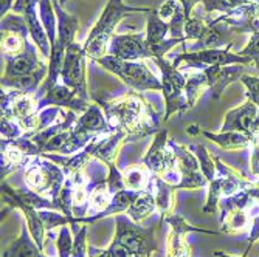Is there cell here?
Masks as SVG:
<instances>
[{"label":"cell","mask_w":259,"mask_h":257,"mask_svg":"<svg viewBox=\"0 0 259 257\" xmlns=\"http://www.w3.org/2000/svg\"><path fill=\"white\" fill-rule=\"evenodd\" d=\"M126 136L127 133L123 130H113L104 135H95V138L87 144V147L90 149L92 157H95L103 163H106V165H109V163H113L116 152H118Z\"/></svg>","instance_id":"18"},{"label":"cell","mask_w":259,"mask_h":257,"mask_svg":"<svg viewBox=\"0 0 259 257\" xmlns=\"http://www.w3.org/2000/svg\"><path fill=\"white\" fill-rule=\"evenodd\" d=\"M239 55L244 58H250L253 64L256 65V68L259 70V33H254L250 36L248 43L239 52Z\"/></svg>","instance_id":"42"},{"label":"cell","mask_w":259,"mask_h":257,"mask_svg":"<svg viewBox=\"0 0 259 257\" xmlns=\"http://www.w3.org/2000/svg\"><path fill=\"white\" fill-rule=\"evenodd\" d=\"M245 191L248 192V195L251 197V198H259V180H256V181H250L248 183V186L245 188Z\"/></svg>","instance_id":"49"},{"label":"cell","mask_w":259,"mask_h":257,"mask_svg":"<svg viewBox=\"0 0 259 257\" xmlns=\"http://www.w3.org/2000/svg\"><path fill=\"white\" fill-rule=\"evenodd\" d=\"M169 146L177 155V169L182 177L180 183L176 186V191L177 189H199L209 184V181L205 178V175L200 171L197 157L190 149L174 143L172 139L169 141Z\"/></svg>","instance_id":"10"},{"label":"cell","mask_w":259,"mask_h":257,"mask_svg":"<svg viewBox=\"0 0 259 257\" xmlns=\"http://www.w3.org/2000/svg\"><path fill=\"white\" fill-rule=\"evenodd\" d=\"M186 78V85H185V95L190 104V109L196 106V102L200 99L203 95L205 88H208V79L203 72H191V73H185Z\"/></svg>","instance_id":"31"},{"label":"cell","mask_w":259,"mask_h":257,"mask_svg":"<svg viewBox=\"0 0 259 257\" xmlns=\"http://www.w3.org/2000/svg\"><path fill=\"white\" fill-rule=\"evenodd\" d=\"M157 209V203H155V198L152 195L151 191H146L141 194L127 209V217L131 220H134L135 223H138L140 220L146 219L148 216H151L154 211Z\"/></svg>","instance_id":"32"},{"label":"cell","mask_w":259,"mask_h":257,"mask_svg":"<svg viewBox=\"0 0 259 257\" xmlns=\"http://www.w3.org/2000/svg\"><path fill=\"white\" fill-rule=\"evenodd\" d=\"M233 46L230 42L225 50L216 48V50H200V52H183L177 59L174 61V67L177 68L180 62H186L188 68H206V67H214V65H233V64H242V65H250L253 61L250 58H244L239 53H230L228 50Z\"/></svg>","instance_id":"9"},{"label":"cell","mask_w":259,"mask_h":257,"mask_svg":"<svg viewBox=\"0 0 259 257\" xmlns=\"http://www.w3.org/2000/svg\"><path fill=\"white\" fill-rule=\"evenodd\" d=\"M214 254H216L218 257H247V254H245V252H244L242 255H230V254H225L224 251H216Z\"/></svg>","instance_id":"52"},{"label":"cell","mask_w":259,"mask_h":257,"mask_svg":"<svg viewBox=\"0 0 259 257\" xmlns=\"http://www.w3.org/2000/svg\"><path fill=\"white\" fill-rule=\"evenodd\" d=\"M164 222L169 223L171 232L168 236V257H190V245L185 242V234L188 232H203L209 236H218L219 231H209L205 228H194L188 225L186 220L179 214H171L164 217Z\"/></svg>","instance_id":"14"},{"label":"cell","mask_w":259,"mask_h":257,"mask_svg":"<svg viewBox=\"0 0 259 257\" xmlns=\"http://www.w3.org/2000/svg\"><path fill=\"white\" fill-rule=\"evenodd\" d=\"M154 186H155V203H157V209L160 211V217L164 220L166 216H171V213L174 211L176 206V198H174V186L168 184L161 177L154 175Z\"/></svg>","instance_id":"28"},{"label":"cell","mask_w":259,"mask_h":257,"mask_svg":"<svg viewBox=\"0 0 259 257\" xmlns=\"http://www.w3.org/2000/svg\"><path fill=\"white\" fill-rule=\"evenodd\" d=\"M241 82L247 88V99L259 107V78L257 76L244 75L241 78Z\"/></svg>","instance_id":"44"},{"label":"cell","mask_w":259,"mask_h":257,"mask_svg":"<svg viewBox=\"0 0 259 257\" xmlns=\"http://www.w3.org/2000/svg\"><path fill=\"white\" fill-rule=\"evenodd\" d=\"M44 67L45 64L40 62V59L37 58L36 46L31 42H28L23 53L13 56V58H7V67H5V75L2 76V82L19 79L23 76H30Z\"/></svg>","instance_id":"16"},{"label":"cell","mask_w":259,"mask_h":257,"mask_svg":"<svg viewBox=\"0 0 259 257\" xmlns=\"http://www.w3.org/2000/svg\"><path fill=\"white\" fill-rule=\"evenodd\" d=\"M182 4L179 2V0H168V2H164L160 8H158V16L166 20V19H171L179 10H182Z\"/></svg>","instance_id":"45"},{"label":"cell","mask_w":259,"mask_h":257,"mask_svg":"<svg viewBox=\"0 0 259 257\" xmlns=\"http://www.w3.org/2000/svg\"><path fill=\"white\" fill-rule=\"evenodd\" d=\"M53 0H39V16H40V22L47 31V36L50 39V43L55 45L56 37H58V25H56V13H53Z\"/></svg>","instance_id":"33"},{"label":"cell","mask_w":259,"mask_h":257,"mask_svg":"<svg viewBox=\"0 0 259 257\" xmlns=\"http://www.w3.org/2000/svg\"><path fill=\"white\" fill-rule=\"evenodd\" d=\"M245 65L242 64H233V65H214L206 67L202 72L208 79V87L213 91V98L221 99L225 88L233 84L234 81H241L244 76Z\"/></svg>","instance_id":"17"},{"label":"cell","mask_w":259,"mask_h":257,"mask_svg":"<svg viewBox=\"0 0 259 257\" xmlns=\"http://www.w3.org/2000/svg\"><path fill=\"white\" fill-rule=\"evenodd\" d=\"M75 129L87 133H107L112 132L106 118L104 110H101V106L97 104H90V107L79 116L78 121L73 126Z\"/></svg>","instance_id":"22"},{"label":"cell","mask_w":259,"mask_h":257,"mask_svg":"<svg viewBox=\"0 0 259 257\" xmlns=\"http://www.w3.org/2000/svg\"><path fill=\"white\" fill-rule=\"evenodd\" d=\"M55 13L58 17V37L55 45H52V56H50V64H49V75H47L44 84L39 87V90L34 93L37 101L49 91L52 87L58 84V78L61 76V70L65 58V50L68 48L70 43H73L76 30L79 27V20L75 16H70L65 13L58 0H53Z\"/></svg>","instance_id":"3"},{"label":"cell","mask_w":259,"mask_h":257,"mask_svg":"<svg viewBox=\"0 0 259 257\" xmlns=\"http://www.w3.org/2000/svg\"><path fill=\"white\" fill-rule=\"evenodd\" d=\"M113 194L109 191L107 183L97 186L95 189L92 191L90 198H89V216H97L100 213H103L104 209L110 204Z\"/></svg>","instance_id":"34"},{"label":"cell","mask_w":259,"mask_h":257,"mask_svg":"<svg viewBox=\"0 0 259 257\" xmlns=\"http://www.w3.org/2000/svg\"><path fill=\"white\" fill-rule=\"evenodd\" d=\"M179 2L182 4V7H183V13H185V17H186V20L188 19H191L193 16V10H194V7L197 5V4H200L202 0H179Z\"/></svg>","instance_id":"48"},{"label":"cell","mask_w":259,"mask_h":257,"mask_svg":"<svg viewBox=\"0 0 259 257\" xmlns=\"http://www.w3.org/2000/svg\"><path fill=\"white\" fill-rule=\"evenodd\" d=\"M116 232L115 240L124 245L135 257H149L154 251L158 249L155 240V229L164 220L160 217L158 223L151 228H141L138 223L131 220L127 216H116Z\"/></svg>","instance_id":"6"},{"label":"cell","mask_w":259,"mask_h":257,"mask_svg":"<svg viewBox=\"0 0 259 257\" xmlns=\"http://www.w3.org/2000/svg\"><path fill=\"white\" fill-rule=\"evenodd\" d=\"M152 8H143V7H131L124 5L123 0H109L106 5V10L103 11L101 17L92 28L87 40L84 42V50L87 56L93 59H100L107 55L109 42L113 36V30L120 23V20L129 14V13H151Z\"/></svg>","instance_id":"2"},{"label":"cell","mask_w":259,"mask_h":257,"mask_svg":"<svg viewBox=\"0 0 259 257\" xmlns=\"http://www.w3.org/2000/svg\"><path fill=\"white\" fill-rule=\"evenodd\" d=\"M188 149H190L197 157L202 174L211 183L216 178V163H214V158L209 155V152L206 150V147L203 144H191Z\"/></svg>","instance_id":"35"},{"label":"cell","mask_w":259,"mask_h":257,"mask_svg":"<svg viewBox=\"0 0 259 257\" xmlns=\"http://www.w3.org/2000/svg\"><path fill=\"white\" fill-rule=\"evenodd\" d=\"M87 56L84 46L73 42L68 45V48L65 50V58L61 70V79L62 84L75 90L76 95L89 101V93H87V82H85V64L84 58Z\"/></svg>","instance_id":"8"},{"label":"cell","mask_w":259,"mask_h":257,"mask_svg":"<svg viewBox=\"0 0 259 257\" xmlns=\"http://www.w3.org/2000/svg\"><path fill=\"white\" fill-rule=\"evenodd\" d=\"M143 165L154 174L161 177L169 169L177 166V155L169 146L168 141V130L163 129L155 133L152 146L149 147L148 153L143 158Z\"/></svg>","instance_id":"12"},{"label":"cell","mask_w":259,"mask_h":257,"mask_svg":"<svg viewBox=\"0 0 259 257\" xmlns=\"http://www.w3.org/2000/svg\"><path fill=\"white\" fill-rule=\"evenodd\" d=\"M168 34H169V22L163 20L158 16V8H152L146 22V42L149 45V48L163 42Z\"/></svg>","instance_id":"30"},{"label":"cell","mask_w":259,"mask_h":257,"mask_svg":"<svg viewBox=\"0 0 259 257\" xmlns=\"http://www.w3.org/2000/svg\"><path fill=\"white\" fill-rule=\"evenodd\" d=\"M2 197H4V201L8 203L11 208H19L20 211L23 213V216H25V220L28 223V229L31 232L34 242L42 249V252H45V231L47 229H45V226H44V223L40 220V216H39L37 209H34V208H31V206H28L25 203H22V201H19V200H16V198H13L10 195L2 194Z\"/></svg>","instance_id":"20"},{"label":"cell","mask_w":259,"mask_h":257,"mask_svg":"<svg viewBox=\"0 0 259 257\" xmlns=\"http://www.w3.org/2000/svg\"><path fill=\"white\" fill-rule=\"evenodd\" d=\"M253 153H251V171L259 175V136H253Z\"/></svg>","instance_id":"47"},{"label":"cell","mask_w":259,"mask_h":257,"mask_svg":"<svg viewBox=\"0 0 259 257\" xmlns=\"http://www.w3.org/2000/svg\"><path fill=\"white\" fill-rule=\"evenodd\" d=\"M202 4H203V10L206 13L221 11V13L227 14L239 7L256 4V0H202Z\"/></svg>","instance_id":"36"},{"label":"cell","mask_w":259,"mask_h":257,"mask_svg":"<svg viewBox=\"0 0 259 257\" xmlns=\"http://www.w3.org/2000/svg\"><path fill=\"white\" fill-rule=\"evenodd\" d=\"M64 116H65V112L61 110L59 107H55V106L47 107V109L40 110V112H39V121H40L39 130H44V129H47V127H50V126L59 123V121L64 118ZM39 130H37V132H39Z\"/></svg>","instance_id":"39"},{"label":"cell","mask_w":259,"mask_h":257,"mask_svg":"<svg viewBox=\"0 0 259 257\" xmlns=\"http://www.w3.org/2000/svg\"><path fill=\"white\" fill-rule=\"evenodd\" d=\"M109 177H107V188L112 194H116L120 191L126 189L124 184V178L123 174L120 172V169L115 166V163H109Z\"/></svg>","instance_id":"40"},{"label":"cell","mask_w":259,"mask_h":257,"mask_svg":"<svg viewBox=\"0 0 259 257\" xmlns=\"http://www.w3.org/2000/svg\"><path fill=\"white\" fill-rule=\"evenodd\" d=\"M208 28V23L205 22V19H197V17H191L185 22V37L186 40H199L205 31Z\"/></svg>","instance_id":"37"},{"label":"cell","mask_w":259,"mask_h":257,"mask_svg":"<svg viewBox=\"0 0 259 257\" xmlns=\"http://www.w3.org/2000/svg\"><path fill=\"white\" fill-rule=\"evenodd\" d=\"M14 7V0H0V16L5 17Z\"/></svg>","instance_id":"50"},{"label":"cell","mask_w":259,"mask_h":257,"mask_svg":"<svg viewBox=\"0 0 259 257\" xmlns=\"http://www.w3.org/2000/svg\"><path fill=\"white\" fill-rule=\"evenodd\" d=\"M37 5L39 0H16V4L13 7V13L23 16L27 22V27L30 31V36L37 46V50L44 58L52 56V43L50 39L47 36V31L42 25V22L37 14Z\"/></svg>","instance_id":"13"},{"label":"cell","mask_w":259,"mask_h":257,"mask_svg":"<svg viewBox=\"0 0 259 257\" xmlns=\"http://www.w3.org/2000/svg\"><path fill=\"white\" fill-rule=\"evenodd\" d=\"M247 225H248L247 209L221 204V231L222 232H225V234H236L239 231H244Z\"/></svg>","instance_id":"25"},{"label":"cell","mask_w":259,"mask_h":257,"mask_svg":"<svg viewBox=\"0 0 259 257\" xmlns=\"http://www.w3.org/2000/svg\"><path fill=\"white\" fill-rule=\"evenodd\" d=\"M256 240H259V214L253 217V223H251V231H250V236H248V246L245 249V254L248 255L251 246L256 243Z\"/></svg>","instance_id":"46"},{"label":"cell","mask_w":259,"mask_h":257,"mask_svg":"<svg viewBox=\"0 0 259 257\" xmlns=\"http://www.w3.org/2000/svg\"><path fill=\"white\" fill-rule=\"evenodd\" d=\"M251 135L253 136H259V109H257V113H256V118L251 124Z\"/></svg>","instance_id":"51"},{"label":"cell","mask_w":259,"mask_h":257,"mask_svg":"<svg viewBox=\"0 0 259 257\" xmlns=\"http://www.w3.org/2000/svg\"><path fill=\"white\" fill-rule=\"evenodd\" d=\"M152 61L161 72V91L164 96V106H166V112H164L163 118L164 123H166L172 113H185L190 109V104H188L185 95L186 78L164 58H154Z\"/></svg>","instance_id":"7"},{"label":"cell","mask_w":259,"mask_h":257,"mask_svg":"<svg viewBox=\"0 0 259 257\" xmlns=\"http://www.w3.org/2000/svg\"><path fill=\"white\" fill-rule=\"evenodd\" d=\"M2 257H45L42 249L34 242L30 229L22 225L20 236L13 242V245L4 252Z\"/></svg>","instance_id":"24"},{"label":"cell","mask_w":259,"mask_h":257,"mask_svg":"<svg viewBox=\"0 0 259 257\" xmlns=\"http://www.w3.org/2000/svg\"><path fill=\"white\" fill-rule=\"evenodd\" d=\"M65 107L68 110H75L79 113H84L90 104L89 101L81 99L75 90H72L70 87H67L65 84H56L55 87H52L45 95L37 101V113L47 107Z\"/></svg>","instance_id":"15"},{"label":"cell","mask_w":259,"mask_h":257,"mask_svg":"<svg viewBox=\"0 0 259 257\" xmlns=\"http://www.w3.org/2000/svg\"><path fill=\"white\" fill-rule=\"evenodd\" d=\"M202 135L206 136L209 141L216 143L224 150H239L245 149L251 143V136L242 133V132H221V133H211L206 130H202Z\"/></svg>","instance_id":"27"},{"label":"cell","mask_w":259,"mask_h":257,"mask_svg":"<svg viewBox=\"0 0 259 257\" xmlns=\"http://www.w3.org/2000/svg\"><path fill=\"white\" fill-rule=\"evenodd\" d=\"M0 132H2V138L5 139H14V138H20L25 133H23V129L13 120H8L5 116H2V121H0Z\"/></svg>","instance_id":"43"},{"label":"cell","mask_w":259,"mask_h":257,"mask_svg":"<svg viewBox=\"0 0 259 257\" xmlns=\"http://www.w3.org/2000/svg\"><path fill=\"white\" fill-rule=\"evenodd\" d=\"M257 109L259 107L256 104H253L251 101L247 99L242 106L227 112L221 130L222 132H242L253 138L251 124L256 118Z\"/></svg>","instance_id":"19"},{"label":"cell","mask_w":259,"mask_h":257,"mask_svg":"<svg viewBox=\"0 0 259 257\" xmlns=\"http://www.w3.org/2000/svg\"><path fill=\"white\" fill-rule=\"evenodd\" d=\"M67 175L64 174L62 168L45 157L40 160L34 158L31 163H28L25 174H23V181L28 189L50 200H55L59 195Z\"/></svg>","instance_id":"4"},{"label":"cell","mask_w":259,"mask_h":257,"mask_svg":"<svg viewBox=\"0 0 259 257\" xmlns=\"http://www.w3.org/2000/svg\"><path fill=\"white\" fill-rule=\"evenodd\" d=\"M97 62L104 67L107 72L118 76L124 84H127L135 91L146 90H161V82L141 61H123L112 55H106Z\"/></svg>","instance_id":"5"},{"label":"cell","mask_w":259,"mask_h":257,"mask_svg":"<svg viewBox=\"0 0 259 257\" xmlns=\"http://www.w3.org/2000/svg\"><path fill=\"white\" fill-rule=\"evenodd\" d=\"M0 163H2V178H5L11 172L27 166L30 163V157L14 143V139L2 138V158H0Z\"/></svg>","instance_id":"23"},{"label":"cell","mask_w":259,"mask_h":257,"mask_svg":"<svg viewBox=\"0 0 259 257\" xmlns=\"http://www.w3.org/2000/svg\"><path fill=\"white\" fill-rule=\"evenodd\" d=\"M219 25H221V22L218 19L211 20L208 23V28H206L205 34L190 46V52L216 50V48H221L222 45H225L227 40L230 39L231 31L228 30L227 23H225L224 27H219Z\"/></svg>","instance_id":"21"},{"label":"cell","mask_w":259,"mask_h":257,"mask_svg":"<svg viewBox=\"0 0 259 257\" xmlns=\"http://www.w3.org/2000/svg\"><path fill=\"white\" fill-rule=\"evenodd\" d=\"M87 223L81 225L79 231L73 239V251L72 257H87Z\"/></svg>","instance_id":"41"},{"label":"cell","mask_w":259,"mask_h":257,"mask_svg":"<svg viewBox=\"0 0 259 257\" xmlns=\"http://www.w3.org/2000/svg\"><path fill=\"white\" fill-rule=\"evenodd\" d=\"M166 257H168V255H166Z\"/></svg>","instance_id":"54"},{"label":"cell","mask_w":259,"mask_h":257,"mask_svg":"<svg viewBox=\"0 0 259 257\" xmlns=\"http://www.w3.org/2000/svg\"><path fill=\"white\" fill-rule=\"evenodd\" d=\"M45 257H47V255H45ZM95 257H107V254H106V251H101V252H100L98 255H95Z\"/></svg>","instance_id":"53"},{"label":"cell","mask_w":259,"mask_h":257,"mask_svg":"<svg viewBox=\"0 0 259 257\" xmlns=\"http://www.w3.org/2000/svg\"><path fill=\"white\" fill-rule=\"evenodd\" d=\"M146 191H132V189H124V191H120V192H116L113 194L112 197V201L110 204L104 209L103 213L97 214V216H89L92 217V222H97L100 219H104L107 216H118L124 211H127L129 206L143 194Z\"/></svg>","instance_id":"26"},{"label":"cell","mask_w":259,"mask_h":257,"mask_svg":"<svg viewBox=\"0 0 259 257\" xmlns=\"http://www.w3.org/2000/svg\"><path fill=\"white\" fill-rule=\"evenodd\" d=\"M107 55H112L123 61H143L148 58L152 59L151 48L146 42V33L112 36Z\"/></svg>","instance_id":"11"},{"label":"cell","mask_w":259,"mask_h":257,"mask_svg":"<svg viewBox=\"0 0 259 257\" xmlns=\"http://www.w3.org/2000/svg\"><path fill=\"white\" fill-rule=\"evenodd\" d=\"M103 107L110 130H123L127 135L145 136L160 132V118L145 98L137 91H131L113 101L97 99Z\"/></svg>","instance_id":"1"},{"label":"cell","mask_w":259,"mask_h":257,"mask_svg":"<svg viewBox=\"0 0 259 257\" xmlns=\"http://www.w3.org/2000/svg\"><path fill=\"white\" fill-rule=\"evenodd\" d=\"M56 246H58V257H72L73 239H72V232H70V228L67 225H64L59 229Z\"/></svg>","instance_id":"38"},{"label":"cell","mask_w":259,"mask_h":257,"mask_svg":"<svg viewBox=\"0 0 259 257\" xmlns=\"http://www.w3.org/2000/svg\"><path fill=\"white\" fill-rule=\"evenodd\" d=\"M124 184L126 189L132 191H151L152 186V172L145 166V165H138V166H131L123 172Z\"/></svg>","instance_id":"29"}]
</instances>
